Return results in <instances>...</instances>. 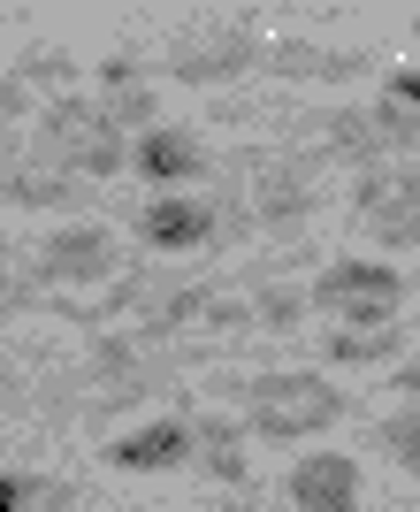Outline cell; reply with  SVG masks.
Listing matches in <instances>:
<instances>
[{
	"mask_svg": "<svg viewBox=\"0 0 420 512\" xmlns=\"http://www.w3.org/2000/svg\"><path fill=\"white\" fill-rule=\"evenodd\" d=\"M344 421V390L329 375H306V367H268L245 383V428L252 436H275V444H298L314 428Z\"/></svg>",
	"mask_w": 420,
	"mask_h": 512,
	"instance_id": "obj_1",
	"label": "cell"
},
{
	"mask_svg": "<svg viewBox=\"0 0 420 512\" xmlns=\"http://www.w3.org/2000/svg\"><path fill=\"white\" fill-rule=\"evenodd\" d=\"M39 138H46L39 161L69 169L77 184H84V176H115V169H130V146H123V130L107 123V107H100V100H54V107L39 115Z\"/></svg>",
	"mask_w": 420,
	"mask_h": 512,
	"instance_id": "obj_2",
	"label": "cell"
},
{
	"mask_svg": "<svg viewBox=\"0 0 420 512\" xmlns=\"http://www.w3.org/2000/svg\"><path fill=\"white\" fill-rule=\"evenodd\" d=\"M398 299H405V276L382 268V260H329L306 291V306L336 314L344 329H390L398 321Z\"/></svg>",
	"mask_w": 420,
	"mask_h": 512,
	"instance_id": "obj_3",
	"label": "cell"
},
{
	"mask_svg": "<svg viewBox=\"0 0 420 512\" xmlns=\"http://www.w3.org/2000/svg\"><path fill=\"white\" fill-rule=\"evenodd\" d=\"M352 214L359 230L390 245V253H420V176L413 161H390V169H367L352 192Z\"/></svg>",
	"mask_w": 420,
	"mask_h": 512,
	"instance_id": "obj_4",
	"label": "cell"
},
{
	"mask_svg": "<svg viewBox=\"0 0 420 512\" xmlns=\"http://www.w3.org/2000/svg\"><path fill=\"white\" fill-rule=\"evenodd\" d=\"M245 62H252V16L191 23V31H176V46H168V69H176L184 85H230V77H245Z\"/></svg>",
	"mask_w": 420,
	"mask_h": 512,
	"instance_id": "obj_5",
	"label": "cell"
},
{
	"mask_svg": "<svg viewBox=\"0 0 420 512\" xmlns=\"http://www.w3.org/2000/svg\"><path fill=\"white\" fill-rule=\"evenodd\" d=\"M123 268V237L107 222H62V230L39 245V276L46 283H107Z\"/></svg>",
	"mask_w": 420,
	"mask_h": 512,
	"instance_id": "obj_6",
	"label": "cell"
},
{
	"mask_svg": "<svg viewBox=\"0 0 420 512\" xmlns=\"http://www.w3.org/2000/svg\"><path fill=\"white\" fill-rule=\"evenodd\" d=\"M283 497H291V512H359V459L306 451L291 467V482H283Z\"/></svg>",
	"mask_w": 420,
	"mask_h": 512,
	"instance_id": "obj_7",
	"label": "cell"
},
{
	"mask_svg": "<svg viewBox=\"0 0 420 512\" xmlns=\"http://www.w3.org/2000/svg\"><path fill=\"white\" fill-rule=\"evenodd\" d=\"M184 459H191L184 413H161V421H146V428H130V436L107 444V467H123V474H168V467H184Z\"/></svg>",
	"mask_w": 420,
	"mask_h": 512,
	"instance_id": "obj_8",
	"label": "cell"
},
{
	"mask_svg": "<svg viewBox=\"0 0 420 512\" xmlns=\"http://www.w3.org/2000/svg\"><path fill=\"white\" fill-rule=\"evenodd\" d=\"M207 237H214V207H199L184 192H161L138 207V245H153V253H199Z\"/></svg>",
	"mask_w": 420,
	"mask_h": 512,
	"instance_id": "obj_9",
	"label": "cell"
},
{
	"mask_svg": "<svg viewBox=\"0 0 420 512\" xmlns=\"http://www.w3.org/2000/svg\"><path fill=\"white\" fill-rule=\"evenodd\" d=\"M130 169L146 176V184H161V192H176V184H191V176L207 169V146L191 138V130L176 123H153L138 146H130Z\"/></svg>",
	"mask_w": 420,
	"mask_h": 512,
	"instance_id": "obj_10",
	"label": "cell"
},
{
	"mask_svg": "<svg viewBox=\"0 0 420 512\" xmlns=\"http://www.w3.org/2000/svg\"><path fill=\"white\" fill-rule=\"evenodd\" d=\"M367 107H375V123H382V138H390V153H413V146H420V62L382 69V100H367Z\"/></svg>",
	"mask_w": 420,
	"mask_h": 512,
	"instance_id": "obj_11",
	"label": "cell"
},
{
	"mask_svg": "<svg viewBox=\"0 0 420 512\" xmlns=\"http://www.w3.org/2000/svg\"><path fill=\"white\" fill-rule=\"evenodd\" d=\"M0 199L8 207H77L84 184L54 161H0Z\"/></svg>",
	"mask_w": 420,
	"mask_h": 512,
	"instance_id": "obj_12",
	"label": "cell"
},
{
	"mask_svg": "<svg viewBox=\"0 0 420 512\" xmlns=\"http://www.w3.org/2000/svg\"><path fill=\"white\" fill-rule=\"evenodd\" d=\"M191 451L207 459L214 482H245V421H191Z\"/></svg>",
	"mask_w": 420,
	"mask_h": 512,
	"instance_id": "obj_13",
	"label": "cell"
},
{
	"mask_svg": "<svg viewBox=\"0 0 420 512\" xmlns=\"http://www.w3.org/2000/svg\"><path fill=\"white\" fill-rule=\"evenodd\" d=\"M398 344H413V337H405L398 321H390V329H336L321 352H329L336 367H382V360L398 367Z\"/></svg>",
	"mask_w": 420,
	"mask_h": 512,
	"instance_id": "obj_14",
	"label": "cell"
},
{
	"mask_svg": "<svg viewBox=\"0 0 420 512\" xmlns=\"http://www.w3.org/2000/svg\"><path fill=\"white\" fill-rule=\"evenodd\" d=\"M275 69H283V77H321V85H344V77H359V69H367V54H329V46H275L268 54Z\"/></svg>",
	"mask_w": 420,
	"mask_h": 512,
	"instance_id": "obj_15",
	"label": "cell"
},
{
	"mask_svg": "<svg viewBox=\"0 0 420 512\" xmlns=\"http://www.w3.org/2000/svg\"><path fill=\"white\" fill-rule=\"evenodd\" d=\"M69 482H54V474H23V467H8L0 474V512H69Z\"/></svg>",
	"mask_w": 420,
	"mask_h": 512,
	"instance_id": "obj_16",
	"label": "cell"
},
{
	"mask_svg": "<svg viewBox=\"0 0 420 512\" xmlns=\"http://www.w3.org/2000/svg\"><path fill=\"white\" fill-rule=\"evenodd\" d=\"M306 207H314V192L298 184V169L291 161H268V169H260V214H268V222H298Z\"/></svg>",
	"mask_w": 420,
	"mask_h": 512,
	"instance_id": "obj_17",
	"label": "cell"
},
{
	"mask_svg": "<svg viewBox=\"0 0 420 512\" xmlns=\"http://www.w3.org/2000/svg\"><path fill=\"white\" fill-rule=\"evenodd\" d=\"M375 444L398 459L405 474H420V406H405V413H390V421L375 428Z\"/></svg>",
	"mask_w": 420,
	"mask_h": 512,
	"instance_id": "obj_18",
	"label": "cell"
},
{
	"mask_svg": "<svg viewBox=\"0 0 420 512\" xmlns=\"http://www.w3.org/2000/svg\"><path fill=\"white\" fill-rule=\"evenodd\" d=\"M390 390H405V398H420V321H413V352H405V360L390 367Z\"/></svg>",
	"mask_w": 420,
	"mask_h": 512,
	"instance_id": "obj_19",
	"label": "cell"
},
{
	"mask_svg": "<svg viewBox=\"0 0 420 512\" xmlns=\"http://www.w3.org/2000/svg\"><path fill=\"white\" fill-rule=\"evenodd\" d=\"M23 100H31V92H23V77H0V123H16Z\"/></svg>",
	"mask_w": 420,
	"mask_h": 512,
	"instance_id": "obj_20",
	"label": "cell"
},
{
	"mask_svg": "<svg viewBox=\"0 0 420 512\" xmlns=\"http://www.w3.org/2000/svg\"><path fill=\"white\" fill-rule=\"evenodd\" d=\"M413 46H420V8H413Z\"/></svg>",
	"mask_w": 420,
	"mask_h": 512,
	"instance_id": "obj_21",
	"label": "cell"
},
{
	"mask_svg": "<svg viewBox=\"0 0 420 512\" xmlns=\"http://www.w3.org/2000/svg\"><path fill=\"white\" fill-rule=\"evenodd\" d=\"M0 268H8V237H0Z\"/></svg>",
	"mask_w": 420,
	"mask_h": 512,
	"instance_id": "obj_22",
	"label": "cell"
},
{
	"mask_svg": "<svg viewBox=\"0 0 420 512\" xmlns=\"http://www.w3.org/2000/svg\"><path fill=\"white\" fill-rule=\"evenodd\" d=\"M0 383H8V360H0Z\"/></svg>",
	"mask_w": 420,
	"mask_h": 512,
	"instance_id": "obj_23",
	"label": "cell"
},
{
	"mask_svg": "<svg viewBox=\"0 0 420 512\" xmlns=\"http://www.w3.org/2000/svg\"><path fill=\"white\" fill-rule=\"evenodd\" d=\"M413 176H420V161H413Z\"/></svg>",
	"mask_w": 420,
	"mask_h": 512,
	"instance_id": "obj_24",
	"label": "cell"
},
{
	"mask_svg": "<svg viewBox=\"0 0 420 512\" xmlns=\"http://www.w3.org/2000/svg\"><path fill=\"white\" fill-rule=\"evenodd\" d=\"M413 283H420V276H413Z\"/></svg>",
	"mask_w": 420,
	"mask_h": 512,
	"instance_id": "obj_25",
	"label": "cell"
}]
</instances>
